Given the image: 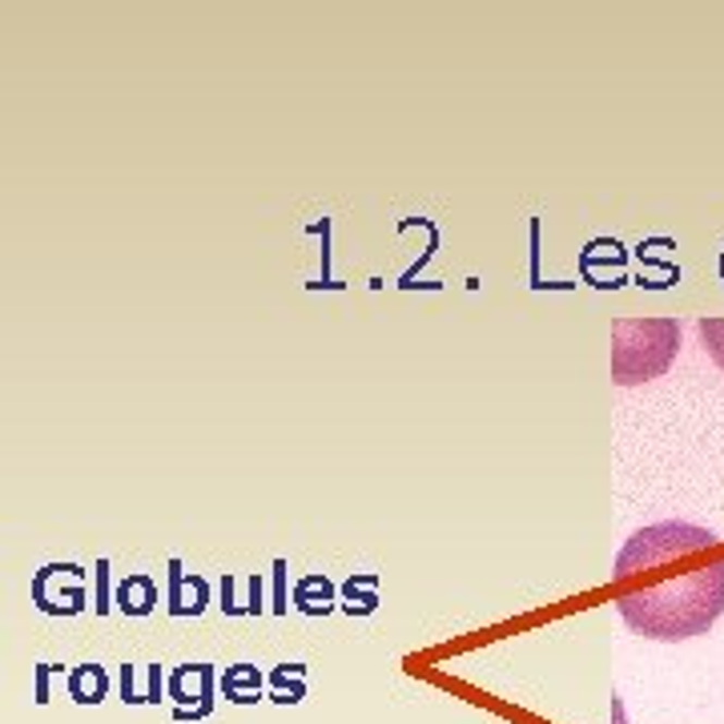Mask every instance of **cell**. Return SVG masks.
I'll use <instances>...</instances> for the list:
<instances>
[{"label": "cell", "instance_id": "cell-1", "mask_svg": "<svg viewBox=\"0 0 724 724\" xmlns=\"http://www.w3.org/2000/svg\"><path fill=\"white\" fill-rule=\"evenodd\" d=\"M619 619L645 640H692L724 616V543L697 524L640 527L612 567Z\"/></svg>", "mask_w": 724, "mask_h": 724}, {"label": "cell", "instance_id": "cell-2", "mask_svg": "<svg viewBox=\"0 0 724 724\" xmlns=\"http://www.w3.org/2000/svg\"><path fill=\"white\" fill-rule=\"evenodd\" d=\"M680 322L676 318H616L612 322V382L640 386L660 379L676 363Z\"/></svg>", "mask_w": 724, "mask_h": 724}, {"label": "cell", "instance_id": "cell-3", "mask_svg": "<svg viewBox=\"0 0 724 724\" xmlns=\"http://www.w3.org/2000/svg\"><path fill=\"white\" fill-rule=\"evenodd\" d=\"M33 604L45 616H77L85 608V572L77 564H45L33 576Z\"/></svg>", "mask_w": 724, "mask_h": 724}, {"label": "cell", "instance_id": "cell-4", "mask_svg": "<svg viewBox=\"0 0 724 724\" xmlns=\"http://www.w3.org/2000/svg\"><path fill=\"white\" fill-rule=\"evenodd\" d=\"M170 697L177 700V721H201L213 709V668L210 664H182L170 672Z\"/></svg>", "mask_w": 724, "mask_h": 724}, {"label": "cell", "instance_id": "cell-5", "mask_svg": "<svg viewBox=\"0 0 724 724\" xmlns=\"http://www.w3.org/2000/svg\"><path fill=\"white\" fill-rule=\"evenodd\" d=\"M210 604V588L201 576H189L177 560H170V612L173 616H201Z\"/></svg>", "mask_w": 724, "mask_h": 724}, {"label": "cell", "instance_id": "cell-6", "mask_svg": "<svg viewBox=\"0 0 724 724\" xmlns=\"http://www.w3.org/2000/svg\"><path fill=\"white\" fill-rule=\"evenodd\" d=\"M118 608L125 616H149L158 608V584L149 576H130L121 579L118 588Z\"/></svg>", "mask_w": 724, "mask_h": 724}, {"label": "cell", "instance_id": "cell-7", "mask_svg": "<svg viewBox=\"0 0 724 724\" xmlns=\"http://www.w3.org/2000/svg\"><path fill=\"white\" fill-rule=\"evenodd\" d=\"M330 600H334V584H330L327 576H306L303 584L294 588V604H298V612H306V616L330 612Z\"/></svg>", "mask_w": 724, "mask_h": 724}, {"label": "cell", "instance_id": "cell-8", "mask_svg": "<svg viewBox=\"0 0 724 724\" xmlns=\"http://www.w3.org/2000/svg\"><path fill=\"white\" fill-rule=\"evenodd\" d=\"M109 688V676L97 664H81L73 676H69V692H73V700L77 704H97V700L106 697Z\"/></svg>", "mask_w": 724, "mask_h": 724}, {"label": "cell", "instance_id": "cell-9", "mask_svg": "<svg viewBox=\"0 0 724 724\" xmlns=\"http://www.w3.org/2000/svg\"><path fill=\"white\" fill-rule=\"evenodd\" d=\"M346 600H351V604H346V612H351V616H367V612H375V608H379V576H351L346 579Z\"/></svg>", "mask_w": 724, "mask_h": 724}, {"label": "cell", "instance_id": "cell-10", "mask_svg": "<svg viewBox=\"0 0 724 724\" xmlns=\"http://www.w3.org/2000/svg\"><path fill=\"white\" fill-rule=\"evenodd\" d=\"M258 668H250V664H237V668H230L225 672V680H222V688H225V697L230 700H237V704H254L258 700Z\"/></svg>", "mask_w": 724, "mask_h": 724}, {"label": "cell", "instance_id": "cell-11", "mask_svg": "<svg viewBox=\"0 0 724 724\" xmlns=\"http://www.w3.org/2000/svg\"><path fill=\"white\" fill-rule=\"evenodd\" d=\"M697 330H700V343H704L709 358L724 370V318H700Z\"/></svg>", "mask_w": 724, "mask_h": 724}]
</instances>
